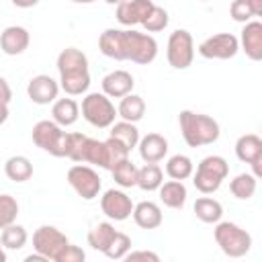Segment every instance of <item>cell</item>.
<instances>
[{
  "instance_id": "6da1fadb",
  "label": "cell",
  "mask_w": 262,
  "mask_h": 262,
  "mask_svg": "<svg viewBox=\"0 0 262 262\" xmlns=\"http://www.w3.org/2000/svg\"><path fill=\"white\" fill-rule=\"evenodd\" d=\"M57 72H59V88L68 96H80L90 86V70L88 57L78 47H66L57 55Z\"/></svg>"
},
{
  "instance_id": "7a4b0ae2",
  "label": "cell",
  "mask_w": 262,
  "mask_h": 262,
  "mask_svg": "<svg viewBox=\"0 0 262 262\" xmlns=\"http://www.w3.org/2000/svg\"><path fill=\"white\" fill-rule=\"evenodd\" d=\"M178 125H180L182 139L186 141L188 147L211 145L221 135V127L213 117L203 115V113H194V111H188V108L180 111Z\"/></svg>"
},
{
  "instance_id": "3957f363",
  "label": "cell",
  "mask_w": 262,
  "mask_h": 262,
  "mask_svg": "<svg viewBox=\"0 0 262 262\" xmlns=\"http://www.w3.org/2000/svg\"><path fill=\"white\" fill-rule=\"evenodd\" d=\"M229 174V164L223 156H207L199 162L196 172H192V184L203 194H213L219 190Z\"/></svg>"
},
{
  "instance_id": "277c9868",
  "label": "cell",
  "mask_w": 262,
  "mask_h": 262,
  "mask_svg": "<svg viewBox=\"0 0 262 262\" xmlns=\"http://www.w3.org/2000/svg\"><path fill=\"white\" fill-rule=\"evenodd\" d=\"M213 237L221 252L229 258H242L252 248V235L233 221H217L213 229Z\"/></svg>"
},
{
  "instance_id": "5b68a950",
  "label": "cell",
  "mask_w": 262,
  "mask_h": 262,
  "mask_svg": "<svg viewBox=\"0 0 262 262\" xmlns=\"http://www.w3.org/2000/svg\"><path fill=\"white\" fill-rule=\"evenodd\" d=\"M33 143L37 147H41L43 151L55 156V158H66V143H68V131H63V127H59L53 119H43L37 121L33 125L31 131Z\"/></svg>"
},
{
  "instance_id": "8992f818",
  "label": "cell",
  "mask_w": 262,
  "mask_h": 262,
  "mask_svg": "<svg viewBox=\"0 0 262 262\" xmlns=\"http://www.w3.org/2000/svg\"><path fill=\"white\" fill-rule=\"evenodd\" d=\"M82 117L96 129H108L117 119V108L104 92H88L82 98Z\"/></svg>"
},
{
  "instance_id": "52a82bcc",
  "label": "cell",
  "mask_w": 262,
  "mask_h": 262,
  "mask_svg": "<svg viewBox=\"0 0 262 262\" xmlns=\"http://www.w3.org/2000/svg\"><path fill=\"white\" fill-rule=\"evenodd\" d=\"M166 59L174 70H186L194 59V41L186 29H176L168 37Z\"/></svg>"
},
{
  "instance_id": "ba28073f",
  "label": "cell",
  "mask_w": 262,
  "mask_h": 262,
  "mask_svg": "<svg viewBox=\"0 0 262 262\" xmlns=\"http://www.w3.org/2000/svg\"><path fill=\"white\" fill-rule=\"evenodd\" d=\"M158 55V41L135 29H125V57L133 63L147 66Z\"/></svg>"
},
{
  "instance_id": "9c48e42d",
  "label": "cell",
  "mask_w": 262,
  "mask_h": 262,
  "mask_svg": "<svg viewBox=\"0 0 262 262\" xmlns=\"http://www.w3.org/2000/svg\"><path fill=\"white\" fill-rule=\"evenodd\" d=\"M68 182L76 190V194L82 196L84 201H94L102 188V180H100L98 172L86 164L72 166L68 170Z\"/></svg>"
},
{
  "instance_id": "30bf717a",
  "label": "cell",
  "mask_w": 262,
  "mask_h": 262,
  "mask_svg": "<svg viewBox=\"0 0 262 262\" xmlns=\"http://www.w3.org/2000/svg\"><path fill=\"white\" fill-rule=\"evenodd\" d=\"M68 244H70L68 235L53 225H41L33 233V250L43 254L51 262H55L59 258V254L63 252V248Z\"/></svg>"
},
{
  "instance_id": "8fae6325",
  "label": "cell",
  "mask_w": 262,
  "mask_h": 262,
  "mask_svg": "<svg viewBox=\"0 0 262 262\" xmlns=\"http://www.w3.org/2000/svg\"><path fill=\"white\" fill-rule=\"evenodd\" d=\"M239 51V41L231 33H215L199 45V53L205 59H231Z\"/></svg>"
},
{
  "instance_id": "7c38bea8",
  "label": "cell",
  "mask_w": 262,
  "mask_h": 262,
  "mask_svg": "<svg viewBox=\"0 0 262 262\" xmlns=\"http://www.w3.org/2000/svg\"><path fill=\"white\" fill-rule=\"evenodd\" d=\"M100 209L111 221H125L133 213V201L125 190L108 188L100 196Z\"/></svg>"
},
{
  "instance_id": "4fadbf2b",
  "label": "cell",
  "mask_w": 262,
  "mask_h": 262,
  "mask_svg": "<svg viewBox=\"0 0 262 262\" xmlns=\"http://www.w3.org/2000/svg\"><path fill=\"white\" fill-rule=\"evenodd\" d=\"M235 156L239 162L252 166L256 178L262 176V139L256 133H246L235 141Z\"/></svg>"
},
{
  "instance_id": "5bb4252c",
  "label": "cell",
  "mask_w": 262,
  "mask_h": 262,
  "mask_svg": "<svg viewBox=\"0 0 262 262\" xmlns=\"http://www.w3.org/2000/svg\"><path fill=\"white\" fill-rule=\"evenodd\" d=\"M59 82H55L51 76L47 74H39V76H33L27 84V96L31 102L35 104H49L57 98L59 94Z\"/></svg>"
},
{
  "instance_id": "9a60e30c",
  "label": "cell",
  "mask_w": 262,
  "mask_h": 262,
  "mask_svg": "<svg viewBox=\"0 0 262 262\" xmlns=\"http://www.w3.org/2000/svg\"><path fill=\"white\" fill-rule=\"evenodd\" d=\"M237 41H239V49L252 61L262 59V23L260 20L244 23V29H242V35H239Z\"/></svg>"
},
{
  "instance_id": "2e32d148",
  "label": "cell",
  "mask_w": 262,
  "mask_h": 262,
  "mask_svg": "<svg viewBox=\"0 0 262 262\" xmlns=\"http://www.w3.org/2000/svg\"><path fill=\"white\" fill-rule=\"evenodd\" d=\"M151 8H154L151 0H125V2L117 4V20L123 27L141 25Z\"/></svg>"
},
{
  "instance_id": "e0dca14e",
  "label": "cell",
  "mask_w": 262,
  "mask_h": 262,
  "mask_svg": "<svg viewBox=\"0 0 262 262\" xmlns=\"http://www.w3.org/2000/svg\"><path fill=\"white\" fill-rule=\"evenodd\" d=\"M137 149L145 164H158L168 154V139L160 133H147V135L139 137Z\"/></svg>"
},
{
  "instance_id": "ac0fdd59",
  "label": "cell",
  "mask_w": 262,
  "mask_h": 262,
  "mask_svg": "<svg viewBox=\"0 0 262 262\" xmlns=\"http://www.w3.org/2000/svg\"><path fill=\"white\" fill-rule=\"evenodd\" d=\"M31 43V35L25 27L18 25H10L0 33V49L6 55H20L27 51Z\"/></svg>"
},
{
  "instance_id": "d6986e66",
  "label": "cell",
  "mask_w": 262,
  "mask_h": 262,
  "mask_svg": "<svg viewBox=\"0 0 262 262\" xmlns=\"http://www.w3.org/2000/svg\"><path fill=\"white\" fill-rule=\"evenodd\" d=\"M100 86L108 98H123L125 94L133 92L135 80L127 70H113L102 78Z\"/></svg>"
},
{
  "instance_id": "ffe728a7",
  "label": "cell",
  "mask_w": 262,
  "mask_h": 262,
  "mask_svg": "<svg viewBox=\"0 0 262 262\" xmlns=\"http://www.w3.org/2000/svg\"><path fill=\"white\" fill-rule=\"evenodd\" d=\"M98 49L102 55L125 61V29H106L98 37Z\"/></svg>"
},
{
  "instance_id": "44dd1931",
  "label": "cell",
  "mask_w": 262,
  "mask_h": 262,
  "mask_svg": "<svg viewBox=\"0 0 262 262\" xmlns=\"http://www.w3.org/2000/svg\"><path fill=\"white\" fill-rule=\"evenodd\" d=\"M133 221L141 227V229H156L162 225L164 215L158 203L154 201H141L137 205H133Z\"/></svg>"
},
{
  "instance_id": "7402d4cb",
  "label": "cell",
  "mask_w": 262,
  "mask_h": 262,
  "mask_svg": "<svg viewBox=\"0 0 262 262\" xmlns=\"http://www.w3.org/2000/svg\"><path fill=\"white\" fill-rule=\"evenodd\" d=\"M51 117L59 127H70L80 117V106L74 98H55L51 106Z\"/></svg>"
},
{
  "instance_id": "603a6c76",
  "label": "cell",
  "mask_w": 262,
  "mask_h": 262,
  "mask_svg": "<svg viewBox=\"0 0 262 262\" xmlns=\"http://www.w3.org/2000/svg\"><path fill=\"white\" fill-rule=\"evenodd\" d=\"M160 201L170 209H182L188 196V190L182 180H168L160 184Z\"/></svg>"
},
{
  "instance_id": "cb8c5ba5",
  "label": "cell",
  "mask_w": 262,
  "mask_h": 262,
  "mask_svg": "<svg viewBox=\"0 0 262 262\" xmlns=\"http://www.w3.org/2000/svg\"><path fill=\"white\" fill-rule=\"evenodd\" d=\"M145 115V100L139 96V94H125L117 106V117H121L123 121H129V123H137L141 121Z\"/></svg>"
},
{
  "instance_id": "d4e9b609",
  "label": "cell",
  "mask_w": 262,
  "mask_h": 262,
  "mask_svg": "<svg viewBox=\"0 0 262 262\" xmlns=\"http://www.w3.org/2000/svg\"><path fill=\"white\" fill-rule=\"evenodd\" d=\"M111 135L108 137H113V139H117L121 145H125L129 151L133 149V147H137V141H139V129H137V125L135 123H129V121H115L111 127Z\"/></svg>"
},
{
  "instance_id": "484cf974",
  "label": "cell",
  "mask_w": 262,
  "mask_h": 262,
  "mask_svg": "<svg viewBox=\"0 0 262 262\" xmlns=\"http://www.w3.org/2000/svg\"><path fill=\"white\" fill-rule=\"evenodd\" d=\"M4 174L12 182H27L33 176V164L27 156H10L4 164Z\"/></svg>"
},
{
  "instance_id": "4316f807",
  "label": "cell",
  "mask_w": 262,
  "mask_h": 262,
  "mask_svg": "<svg viewBox=\"0 0 262 262\" xmlns=\"http://www.w3.org/2000/svg\"><path fill=\"white\" fill-rule=\"evenodd\" d=\"M192 209H194L196 219H201L203 223H217L223 217V205L217 199H211V196L196 199Z\"/></svg>"
},
{
  "instance_id": "83f0119b",
  "label": "cell",
  "mask_w": 262,
  "mask_h": 262,
  "mask_svg": "<svg viewBox=\"0 0 262 262\" xmlns=\"http://www.w3.org/2000/svg\"><path fill=\"white\" fill-rule=\"evenodd\" d=\"M115 235H117V229H115L113 223H106V221H104V223H96V225L88 231V246H90L92 250L104 254V250L111 246V242L115 239Z\"/></svg>"
},
{
  "instance_id": "f1b7e54d",
  "label": "cell",
  "mask_w": 262,
  "mask_h": 262,
  "mask_svg": "<svg viewBox=\"0 0 262 262\" xmlns=\"http://www.w3.org/2000/svg\"><path fill=\"white\" fill-rule=\"evenodd\" d=\"M164 182V170L158 164H145L143 168H137V184L145 192H154Z\"/></svg>"
},
{
  "instance_id": "f546056e",
  "label": "cell",
  "mask_w": 262,
  "mask_h": 262,
  "mask_svg": "<svg viewBox=\"0 0 262 262\" xmlns=\"http://www.w3.org/2000/svg\"><path fill=\"white\" fill-rule=\"evenodd\" d=\"M256 188H258V178L252 174V172H242L237 174L231 182H229V190L235 199L239 201H248L256 194Z\"/></svg>"
},
{
  "instance_id": "4dcf8cb0",
  "label": "cell",
  "mask_w": 262,
  "mask_h": 262,
  "mask_svg": "<svg viewBox=\"0 0 262 262\" xmlns=\"http://www.w3.org/2000/svg\"><path fill=\"white\" fill-rule=\"evenodd\" d=\"M192 172H194V164L184 154H174L166 162V174L172 180H186L192 176Z\"/></svg>"
},
{
  "instance_id": "1f68e13d",
  "label": "cell",
  "mask_w": 262,
  "mask_h": 262,
  "mask_svg": "<svg viewBox=\"0 0 262 262\" xmlns=\"http://www.w3.org/2000/svg\"><path fill=\"white\" fill-rule=\"evenodd\" d=\"M111 174H113V180H115L121 188H131V186L137 184V166H135L129 158L119 160V162L111 168Z\"/></svg>"
},
{
  "instance_id": "d6a6232c",
  "label": "cell",
  "mask_w": 262,
  "mask_h": 262,
  "mask_svg": "<svg viewBox=\"0 0 262 262\" xmlns=\"http://www.w3.org/2000/svg\"><path fill=\"white\" fill-rule=\"evenodd\" d=\"M29 239V233L23 225H16V223H10L6 227H2V233H0V242L6 250H20L25 248Z\"/></svg>"
},
{
  "instance_id": "836d02e7",
  "label": "cell",
  "mask_w": 262,
  "mask_h": 262,
  "mask_svg": "<svg viewBox=\"0 0 262 262\" xmlns=\"http://www.w3.org/2000/svg\"><path fill=\"white\" fill-rule=\"evenodd\" d=\"M168 23H170L168 10L162 8V6H158V4H154V8L149 10V14H147L145 20L141 23V27H143L147 33H160V31H164V29L168 27Z\"/></svg>"
},
{
  "instance_id": "e575fe53",
  "label": "cell",
  "mask_w": 262,
  "mask_h": 262,
  "mask_svg": "<svg viewBox=\"0 0 262 262\" xmlns=\"http://www.w3.org/2000/svg\"><path fill=\"white\" fill-rule=\"evenodd\" d=\"M18 215V203L12 194H0V229L14 223Z\"/></svg>"
},
{
  "instance_id": "d590c367",
  "label": "cell",
  "mask_w": 262,
  "mask_h": 262,
  "mask_svg": "<svg viewBox=\"0 0 262 262\" xmlns=\"http://www.w3.org/2000/svg\"><path fill=\"white\" fill-rule=\"evenodd\" d=\"M131 250V237L123 231H117L115 239L111 242V246L104 250V256L111 258V260H121L125 258V254Z\"/></svg>"
},
{
  "instance_id": "8d00e7d4",
  "label": "cell",
  "mask_w": 262,
  "mask_h": 262,
  "mask_svg": "<svg viewBox=\"0 0 262 262\" xmlns=\"http://www.w3.org/2000/svg\"><path fill=\"white\" fill-rule=\"evenodd\" d=\"M229 16L235 23H248V20L254 18V14H252V10H250V6H248L246 0H233L229 4Z\"/></svg>"
},
{
  "instance_id": "74e56055",
  "label": "cell",
  "mask_w": 262,
  "mask_h": 262,
  "mask_svg": "<svg viewBox=\"0 0 262 262\" xmlns=\"http://www.w3.org/2000/svg\"><path fill=\"white\" fill-rule=\"evenodd\" d=\"M84 258H86V254H84V250H82L80 246L68 244V246L63 248V252L59 254V258H57L55 262H82Z\"/></svg>"
},
{
  "instance_id": "f35d334b",
  "label": "cell",
  "mask_w": 262,
  "mask_h": 262,
  "mask_svg": "<svg viewBox=\"0 0 262 262\" xmlns=\"http://www.w3.org/2000/svg\"><path fill=\"white\" fill-rule=\"evenodd\" d=\"M125 260H129V262H137V260H149V262H160V256L156 254V252H151V250H129L127 254H125Z\"/></svg>"
},
{
  "instance_id": "ab89813d",
  "label": "cell",
  "mask_w": 262,
  "mask_h": 262,
  "mask_svg": "<svg viewBox=\"0 0 262 262\" xmlns=\"http://www.w3.org/2000/svg\"><path fill=\"white\" fill-rule=\"evenodd\" d=\"M10 100H12V88H10V84L6 82V78L0 76V102H2V104H8Z\"/></svg>"
},
{
  "instance_id": "60d3db41",
  "label": "cell",
  "mask_w": 262,
  "mask_h": 262,
  "mask_svg": "<svg viewBox=\"0 0 262 262\" xmlns=\"http://www.w3.org/2000/svg\"><path fill=\"white\" fill-rule=\"evenodd\" d=\"M254 16H262V0H246Z\"/></svg>"
},
{
  "instance_id": "b9f144b4",
  "label": "cell",
  "mask_w": 262,
  "mask_h": 262,
  "mask_svg": "<svg viewBox=\"0 0 262 262\" xmlns=\"http://www.w3.org/2000/svg\"><path fill=\"white\" fill-rule=\"evenodd\" d=\"M16 8H33L39 4V0H10Z\"/></svg>"
},
{
  "instance_id": "7bdbcfd3",
  "label": "cell",
  "mask_w": 262,
  "mask_h": 262,
  "mask_svg": "<svg viewBox=\"0 0 262 262\" xmlns=\"http://www.w3.org/2000/svg\"><path fill=\"white\" fill-rule=\"evenodd\" d=\"M25 262H49L43 254H39V252H35V254H29L27 258H25Z\"/></svg>"
},
{
  "instance_id": "ee69618b",
  "label": "cell",
  "mask_w": 262,
  "mask_h": 262,
  "mask_svg": "<svg viewBox=\"0 0 262 262\" xmlns=\"http://www.w3.org/2000/svg\"><path fill=\"white\" fill-rule=\"evenodd\" d=\"M8 115H10V113H8V104H2V102H0V125L6 123Z\"/></svg>"
},
{
  "instance_id": "f6af8a7d",
  "label": "cell",
  "mask_w": 262,
  "mask_h": 262,
  "mask_svg": "<svg viewBox=\"0 0 262 262\" xmlns=\"http://www.w3.org/2000/svg\"><path fill=\"white\" fill-rule=\"evenodd\" d=\"M0 262H6V248L2 246V242H0Z\"/></svg>"
},
{
  "instance_id": "bcb514c9",
  "label": "cell",
  "mask_w": 262,
  "mask_h": 262,
  "mask_svg": "<svg viewBox=\"0 0 262 262\" xmlns=\"http://www.w3.org/2000/svg\"><path fill=\"white\" fill-rule=\"evenodd\" d=\"M72 2H76V4H92L96 0H72Z\"/></svg>"
},
{
  "instance_id": "7dc6e473",
  "label": "cell",
  "mask_w": 262,
  "mask_h": 262,
  "mask_svg": "<svg viewBox=\"0 0 262 262\" xmlns=\"http://www.w3.org/2000/svg\"><path fill=\"white\" fill-rule=\"evenodd\" d=\"M106 4H121V2H125V0H104Z\"/></svg>"
}]
</instances>
